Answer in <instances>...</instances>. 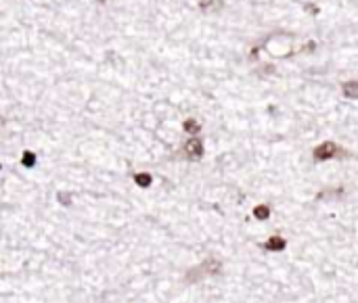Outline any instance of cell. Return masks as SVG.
Here are the masks:
<instances>
[{
  "mask_svg": "<svg viewBox=\"0 0 358 303\" xmlns=\"http://www.w3.org/2000/svg\"><path fill=\"white\" fill-rule=\"evenodd\" d=\"M337 153H339V146H337V144H333V142H323L320 146H316V149H314V159H316V161H327V159L335 157Z\"/></svg>",
  "mask_w": 358,
  "mask_h": 303,
  "instance_id": "obj_2",
  "label": "cell"
},
{
  "mask_svg": "<svg viewBox=\"0 0 358 303\" xmlns=\"http://www.w3.org/2000/svg\"><path fill=\"white\" fill-rule=\"evenodd\" d=\"M306 11H308L310 15H316V13H318V9H316L314 4H306Z\"/></svg>",
  "mask_w": 358,
  "mask_h": 303,
  "instance_id": "obj_11",
  "label": "cell"
},
{
  "mask_svg": "<svg viewBox=\"0 0 358 303\" xmlns=\"http://www.w3.org/2000/svg\"><path fill=\"white\" fill-rule=\"evenodd\" d=\"M134 182L138 184L140 188H147V186H151V174H134Z\"/></svg>",
  "mask_w": 358,
  "mask_h": 303,
  "instance_id": "obj_7",
  "label": "cell"
},
{
  "mask_svg": "<svg viewBox=\"0 0 358 303\" xmlns=\"http://www.w3.org/2000/svg\"><path fill=\"white\" fill-rule=\"evenodd\" d=\"M21 163H23L25 167H32V165L36 163V155H34L32 151H25V153H23V159H21Z\"/></svg>",
  "mask_w": 358,
  "mask_h": 303,
  "instance_id": "obj_9",
  "label": "cell"
},
{
  "mask_svg": "<svg viewBox=\"0 0 358 303\" xmlns=\"http://www.w3.org/2000/svg\"><path fill=\"white\" fill-rule=\"evenodd\" d=\"M184 153H186V157H191V159H199L201 155H203V142H201L199 138L186 140V142H184Z\"/></svg>",
  "mask_w": 358,
  "mask_h": 303,
  "instance_id": "obj_3",
  "label": "cell"
},
{
  "mask_svg": "<svg viewBox=\"0 0 358 303\" xmlns=\"http://www.w3.org/2000/svg\"><path fill=\"white\" fill-rule=\"evenodd\" d=\"M341 90H344V97L358 99V82H346L344 86H341Z\"/></svg>",
  "mask_w": 358,
  "mask_h": 303,
  "instance_id": "obj_5",
  "label": "cell"
},
{
  "mask_svg": "<svg viewBox=\"0 0 358 303\" xmlns=\"http://www.w3.org/2000/svg\"><path fill=\"white\" fill-rule=\"evenodd\" d=\"M197 2H199L201 9H210V6L214 4V0H197Z\"/></svg>",
  "mask_w": 358,
  "mask_h": 303,
  "instance_id": "obj_10",
  "label": "cell"
},
{
  "mask_svg": "<svg viewBox=\"0 0 358 303\" xmlns=\"http://www.w3.org/2000/svg\"><path fill=\"white\" fill-rule=\"evenodd\" d=\"M253 218H256V220H268V218H270V207H268V205H258L256 209H253Z\"/></svg>",
  "mask_w": 358,
  "mask_h": 303,
  "instance_id": "obj_6",
  "label": "cell"
},
{
  "mask_svg": "<svg viewBox=\"0 0 358 303\" xmlns=\"http://www.w3.org/2000/svg\"><path fill=\"white\" fill-rule=\"evenodd\" d=\"M285 247H287V241L283 236H270L262 245V249H266V251H283Z\"/></svg>",
  "mask_w": 358,
  "mask_h": 303,
  "instance_id": "obj_4",
  "label": "cell"
},
{
  "mask_svg": "<svg viewBox=\"0 0 358 303\" xmlns=\"http://www.w3.org/2000/svg\"><path fill=\"white\" fill-rule=\"evenodd\" d=\"M182 128H184V132H189V134H197V132L201 130V125H199L197 120H186L182 123Z\"/></svg>",
  "mask_w": 358,
  "mask_h": 303,
  "instance_id": "obj_8",
  "label": "cell"
},
{
  "mask_svg": "<svg viewBox=\"0 0 358 303\" xmlns=\"http://www.w3.org/2000/svg\"><path fill=\"white\" fill-rule=\"evenodd\" d=\"M220 270H222L220 262L214 260V257H207V260L201 263V265H197V268L189 270V274H186V280H189V283H193V280L203 278V276H214V274H218Z\"/></svg>",
  "mask_w": 358,
  "mask_h": 303,
  "instance_id": "obj_1",
  "label": "cell"
}]
</instances>
